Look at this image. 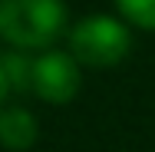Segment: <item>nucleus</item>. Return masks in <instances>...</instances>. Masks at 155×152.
Returning <instances> with one entry per match:
<instances>
[{"mask_svg":"<svg viewBox=\"0 0 155 152\" xmlns=\"http://www.w3.org/2000/svg\"><path fill=\"white\" fill-rule=\"evenodd\" d=\"M66 33L63 0H0V36L17 50H43Z\"/></svg>","mask_w":155,"mask_h":152,"instance_id":"f257e3e1","label":"nucleus"},{"mask_svg":"<svg viewBox=\"0 0 155 152\" xmlns=\"http://www.w3.org/2000/svg\"><path fill=\"white\" fill-rule=\"evenodd\" d=\"M129 46H132V36L125 23L112 17H86L69 30V56L96 69L122 63L129 56Z\"/></svg>","mask_w":155,"mask_h":152,"instance_id":"f03ea898","label":"nucleus"},{"mask_svg":"<svg viewBox=\"0 0 155 152\" xmlns=\"http://www.w3.org/2000/svg\"><path fill=\"white\" fill-rule=\"evenodd\" d=\"M27 90H33L46 103H69L79 93V66L69 53H56L46 50L43 56L30 60V73H27Z\"/></svg>","mask_w":155,"mask_h":152,"instance_id":"7ed1b4c3","label":"nucleus"},{"mask_svg":"<svg viewBox=\"0 0 155 152\" xmlns=\"http://www.w3.org/2000/svg\"><path fill=\"white\" fill-rule=\"evenodd\" d=\"M36 142V119L27 109H0V146L23 152Z\"/></svg>","mask_w":155,"mask_h":152,"instance_id":"20e7f679","label":"nucleus"},{"mask_svg":"<svg viewBox=\"0 0 155 152\" xmlns=\"http://www.w3.org/2000/svg\"><path fill=\"white\" fill-rule=\"evenodd\" d=\"M116 3L129 23L142 30H155V0H116Z\"/></svg>","mask_w":155,"mask_h":152,"instance_id":"39448f33","label":"nucleus"},{"mask_svg":"<svg viewBox=\"0 0 155 152\" xmlns=\"http://www.w3.org/2000/svg\"><path fill=\"white\" fill-rule=\"evenodd\" d=\"M7 93H10V83H7V76H3V69H0V109H3V99H7Z\"/></svg>","mask_w":155,"mask_h":152,"instance_id":"423d86ee","label":"nucleus"}]
</instances>
